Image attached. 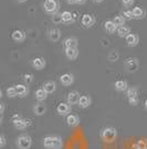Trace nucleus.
<instances>
[{"mask_svg":"<svg viewBox=\"0 0 147 149\" xmlns=\"http://www.w3.org/2000/svg\"><path fill=\"white\" fill-rule=\"evenodd\" d=\"M43 146L47 149H61L63 143L60 137L48 136L43 139Z\"/></svg>","mask_w":147,"mask_h":149,"instance_id":"nucleus-1","label":"nucleus"},{"mask_svg":"<svg viewBox=\"0 0 147 149\" xmlns=\"http://www.w3.org/2000/svg\"><path fill=\"white\" fill-rule=\"evenodd\" d=\"M101 137L106 143H112L116 138V129L113 127H106L101 131Z\"/></svg>","mask_w":147,"mask_h":149,"instance_id":"nucleus-2","label":"nucleus"},{"mask_svg":"<svg viewBox=\"0 0 147 149\" xmlns=\"http://www.w3.org/2000/svg\"><path fill=\"white\" fill-rule=\"evenodd\" d=\"M32 145V139L28 135H20L17 139V146L19 149H29Z\"/></svg>","mask_w":147,"mask_h":149,"instance_id":"nucleus-3","label":"nucleus"},{"mask_svg":"<svg viewBox=\"0 0 147 149\" xmlns=\"http://www.w3.org/2000/svg\"><path fill=\"white\" fill-rule=\"evenodd\" d=\"M44 10L49 15H54L59 10V2L56 0H45L44 1Z\"/></svg>","mask_w":147,"mask_h":149,"instance_id":"nucleus-4","label":"nucleus"},{"mask_svg":"<svg viewBox=\"0 0 147 149\" xmlns=\"http://www.w3.org/2000/svg\"><path fill=\"white\" fill-rule=\"evenodd\" d=\"M124 66H125V68L128 72H135L139 68V62L136 58H127L125 60Z\"/></svg>","mask_w":147,"mask_h":149,"instance_id":"nucleus-5","label":"nucleus"},{"mask_svg":"<svg viewBox=\"0 0 147 149\" xmlns=\"http://www.w3.org/2000/svg\"><path fill=\"white\" fill-rule=\"evenodd\" d=\"M81 22L85 28H90L95 24V18H94V16L90 15V13H85V15L82 16Z\"/></svg>","mask_w":147,"mask_h":149,"instance_id":"nucleus-6","label":"nucleus"},{"mask_svg":"<svg viewBox=\"0 0 147 149\" xmlns=\"http://www.w3.org/2000/svg\"><path fill=\"white\" fill-rule=\"evenodd\" d=\"M125 40H126L127 46H129V47H135V46L138 45L139 37H138V35H136V33H129L128 36L125 38Z\"/></svg>","mask_w":147,"mask_h":149,"instance_id":"nucleus-7","label":"nucleus"},{"mask_svg":"<svg viewBox=\"0 0 147 149\" xmlns=\"http://www.w3.org/2000/svg\"><path fill=\"white\" fill-rule=\"evenodd\" d=\"M80 93L78 91H71L67 95V104L69 105H75V104H79V100H80Z\"/></svg>","mask_w":147,"mask_h":149,"instance_id":"nucleus-8","label":"nucleus"},{"mask_svg":"<svg viewBox=\"0 0 147 149\" xmlns=\"http://www.w3.org/2000/svg\"><path fill=\"white\" fill-rule=\"evenodd\" d=\"M48 37L51 41H59V39L61 38V31L60 29H58V28H53V29H50L49 30V33H48Z\"/></svg>","mask_w":147,"mask_h":149,"instance_id":"nucleus-9","label":"nucleus"},{"mask_svg":"<svg viewBox=\"0 0 147 149\" xmlns=\"http://www.w3.org/2000/svg\"><path fill=\"white\" fill-rule=\"evenodd\" d=\"M56 111L59 115H61V116H65L67 113H70L71 111V107L69 104H64V102H61V104H59V106L56 107Z\"/></svg>","mask_w":147,"mask_h":149,"instance_id":"nucleus-10","label":"nucleus"},{"mask_svg":"<svg viewBox=\"0 0 147 149\" xmlns=\"http://www.w3.org/2000/svg\"><path fill=\"white\" fill-rule=\"evenodd\" d=\"M13 125H14V127H16L17 129L22 130V129H25V128L29 126V120H27V119H23L20 117V118L13 120Z\"/></svg>","mask_w":147,"mask_h":149,"instance_id":"nucleus-11","label":"nucleus"},{"mask_svg":"<svg viewBox=\"0 0 147 149\" xmlns=\"http://www.w3.org/2000/svg\"><path fill=\"white\" fill-rule=\"evenodd\" d=\"M64 48H78V39L75 37H69L63 41Z\"/></svg>","mask_w":147,"mask_h":149,"instance_id":"nucleus-12","label":"nucleus"},{"mask_svg":"<svg viewBox=\"0 0 147 149\" xmlns=\"http://www.w3.org/2000/svg\"><path fill=\"white\" fill-rule=\"evenodd\" d=\"M60 81H61L62 85H64V86H70V85H72L74 81V77L72 74H62L61 77H60Z\"/></svg>","mask_w":147,"mask_h":149,"instance_id":"nucleus-13","label":"nucleus"},{"mask_svg":"<svg viewBox=\"0 0 147 149\" xmlns=\"http://www.w3.org/2000/svg\"><path fill=\"white\" fill-rule=\"evenodd\" d=\"M32 66L33 68H36L37 70H41L45 67V60L41 58V57H38V58H34L32 60Z\"/></svg>","mask_w":147,"mask_h":149,"instance_id":"nucleus-14","label":"nucleus"},{"mask_svg":"<svg viewBox=\"0 0 147 149\" xmlns=\"http://www.w3.org/2000/svg\"><path fill=\"white\" fill-rule=\"evenodd\" d=\"M11 37L16 42H22L25 39V33L22 30H14L11 35Z\"/></svg>","mask_w":147,"mask_h":149,"instance_id":"nucleus-15","label":"nucleus"},{"mask_svg":"<svg viewBox=\"0 0 147 149\" xmlns=\"http://www.w3.org/2000/svg\"><path fill=\"white\" fill-rule=\"evenodd\" d=\"M65 56L70 60H74L79 56V50L78 48H67L65 49Z\"/></svg>","mask_w":147,"mask_h":149,"instance_id":"nucleus-16","label":"nucleus"},{"mask_svg":"<svg viewBox=\"0 0 147 149\" xmlns=\"http://www.w3.org/2000/svg\"><path fill=\"white\" fill-rule=\"evenodd\" d=\"M104 28H105V30L107 31V32H110V33H114L115 31H117V27H116V25L113 22V20H107V21H105Z\"/></svg>","mask_w":147,"mask_h":149,"instance_id":"nucleus-17","label":"nucleus"},{"mask_svg":"<svg viewBox=\"0 0 147 149\" xmlns=\"http://www.w3.org/2000/svg\"><path fill=\"white\" fill-rule=\"evenodd\" d=\"M145 15H146L145 10L141 7H135L133 9V16L135 19H143L145 17Z\"/></svg>","mask_w":147,"mask_h":149,"instance_id":"nucleus-18","label":"nucleus"},{"mask_svg":"<svg viewBox=\"0 0 147 149\" xmlns=\"http://www.w3.org/2000/svg\"><path fill=\"white\" fill-rule=\"evenodd\" d=\"M129 33H131V28L127 27V26H123V27L117 28V35H118V37L126 38Z\"/></svg>","mask_w":147,"mask_h":149,"instance_id":"nucleus-19","label":"nucleus"},{"mask_svg":"<svg viewBox=\"0 0 147 149\" xmlns=\"http://www.w3.org/2000/svg\"><path fill=\"white\" fill-rule=\"evenodd\" d=\"M43 89H44L48 93H52L55 91L56 85H55L54 81H47V82L43 85Z\"/></svg>","mask_w":147,"mask_h":149,"instance_id":"nucleus-20","label":"nucleus"},{"mask_svg":"<svg viewBox=\"0 0 147 149\" xmlns=\"http://www.w3.org/2000/svg\"><path fill=\"white\" fill-rule=\"evenodd\" d=\"M114 87L117 91H125L127 90V82L125 80H117L114 84Z\"/></svg>","mask_w":147,"mask_h":149,"instance_id":"nucleus-21","label":"nucleus"},{"mask_svg":"<svg viewBox=\"0 0 147 149\" xmlns=\"http://www.w3.org/2000/svg\"><path fill=\"white\" fill-rule=\"evenodd\" d=\"M67 123L70 127H74V126H76V125L80 123V119H79L78 116H75V115H69L67 118Z\"/></svg>","mask_w":147,"mask_h":149,"instance_id":"nucleus-22","label":"nucleus"},{"mask_svg":"<svg viewBox=\"0 0 147 149\" xmlns=\"http://www.w3.org/2000/svg\"><path fill=\"white\" fill-rule=\"evenodd\" d=\"M16 89H17V93H18V97H21L23 98L28 95V88L25 85H18L16 86Z\"/></svg>","mask_w":147,"mask_h":149,"instance_id":"nucleus-23","label":"nucleus"},{"mask_svg":"<svg viewBox=\"0 0 147 149\" xmlns=\"http://www.w3.org/2000/svg\"><path fill=\"white\" fill-rule=\"evenodd\" d=\"M90 105H91V98L89 96H81L79 100V106L82 108H87Z\"/></svg>","mask_w":147,"mask_h":149,"instance_id":"nucleus-24","label":"nucleus"},{"mask_svg":"<svg viewBox=\"0 0 147 149\" xmlns=\"http://www.w3.org/2000/svg\"><path fill=\"white\" fill-rule=\"evenodd\" d=\"M33 111H34V113L38 115V116H41V115H43L44 112L47 111V108H45V106L42 105V104H37V105L33 107Z\"/></svg>","mask_w":147,"mask_h":149,"instance_id":"nucleus-25","label":"nucleus"},{"mask_svg":"<svg viewBox=\"0 0 147 149\" xmlns=\"http://www.w3.org/2000/svg\"><path fill=\"white\" fill-rule=\"evenodd\" d=\"M47 95H48V93L43 88H40V89H38L37 91H36V98L39 101H43V100L47 99Z\"/></svg>","mask_w":147,"mask_h":149,"instance_id":"nucleus-26","label":"nucleus"},{"mask_svg":"<svg viewBox=\"0 0 147 149\" xmlns=\"http://www.w3.org/2000/svg\"><path fill=\"white\" fill-rule=\"evenodd\" d=\"M62 19H63V22L70 24V22L73 21V13H71L70 11H63L62 13Z\"/></svg>","mask_w":147,"mask_h":149,"instance_id":"nucleus-27","label":"nucleus"},{"mask_svg":"<svg viewBox=\"0 0 147 149\" xmlns=\"http://www.w3.org/2000/svg\"><path fill=\"white\" fill-rule=\"evenodd\" d=\"M134 149H147L146 139H139L134 143Z\"/></svg>","mask_w":147,"mask_h":149,"instance_id":"nucleus-28","label":"nucleus"},{"mask_svg":"<svg viewBox=\"0 0 147 149\" xmlns=\"http://www.w3.org/2000/svg\"><path fill=\"white\" fill-rule=\"evenodd\" d=\"M126 95H127V98L128 99H131V98H136V97H138V90H137L136 87L128 88Z\"/></svg>","mask_w":147,"mask_h":149,"instance_id":"nucleus-29","label":"nucleus"},{"mask_svg":"<svg viewBox=\"0 0 147 149\" xmlns=\"http://www.w3.org/2000/svg\"><path fill=\"white\" fill-rule=\"evenodd\" d=\"M113 22L116 25L117 28H120V27H123L124 24H125V19L123 16H116L115 18L113 19Z\"/></svg>","mask_w":147,"mask_h":149,"instance_id":"nucleus-30","label":"nucleus"},{"mask_svg":"<svg viewBox=\"0 0 147 149\" xmlns=\"http://www.w3.org/2000/svg\"><path fill=\"white\" fill-rule=\"evenodd\" d=\"M109 60L111 62H115L118 60V58H120V55H118V52H117L116 50H112L110 54H109Z\"/></svg>","mask_w":147,"mask_h":149,"instance_id":"nucleus-31","label":"nucleus"},{"mask_svg":"<svg viewBox=\"0 0 147 149\" xmlns=\"http://www.w3.org/2000/svg\"><path fill=\"white\" fill-rule=\"evenodd\" d=\"M7 96L8 97H10V98H14V97H17L18 96V93H17V89H16V86L14 87H9L7 89Z\"/></svg>","mask_w":147,"mask_h":149,"instance_id":"nucleus-32","label":"nucleus"},{"mask_svg":"<svg viewBox=\"0 0 147 149\" xmlns=\"http://www.w3.org/2000/svg\"><path fill=\"white\" fill-rule=\"evenodd\" d=\"M52 22L55 24V25H59L63 22V19H62V13H54L52 16Z\"/></svg>","mask_w":147,"mask_h":149,"instance_id":"nucleus-33","label":"nucleus"},{"mask_svg":"<svg viewBox=\"0 0 147 149\" xmlns=\"http://www.w3.org/2000/svg\"><path fill=\"white\" fill-rule=\"evenodd\" d=\"M122 16L124 17V19H133L134 18V16H133V11H131V10H124L122 13Z\"/></svg>","mask_w":147,"mask_h":149,"instance_id":"nucleus-34","label":"nucleus"},{"mask_svg":"<svg viewBox=\"0 0 147 149\" xmlns=\"http://www.w3.org/2000/svg\"><path fill=\"white\" fill-rule=\"evenodd\" d=\"M23 80H25V82L27 84V85L31 84V82L33 81V74H25V76H23Z\"/></svg>","mask_w":147,"mask_h":149,"instance_id":"nucleus-35","label":"nucleus"},{"mask_svg":"<svg viewBox=\"0 0 147 149\" xmlns=\"http://www.w3.org/2000/svg\"><path fill=\"white\" fill-rule=\"evenodd\" d=\"M135 0H122V3L124 7H131L133 6Z\"/></svg>","mask_w":147,"mask_h":149,"instance_id":"nucleus-36","label":"nucleus"},{"mask_svg":"<svg viewBox=\"0 0 147 149\" xmlns=\"http://www.w3.org/2000/svg\"><path fill=\"white\" fill-rule=\"evenodd\" d=\"M5 146H6V137H5V135H1L0 136V147L3 148Z\"/></svg>","mask_w":147,"mask_h":149,"instance_id":"nucleus-37","label":"nucleus"},{"mask_svg":"<svg viewBox=\"0 0 147 149\" xmlns=\"http://www.w3.org/2000/svg\"><path fill=\"white\" fill-rule=\"evenodd\" d=\"M128 101L132 106H137V104H138V97H136V98H131V99H128Z\"/></svg>","mask_w":147,"mask_h":149,"instance_id":"nucleus-38","label":"nucleus"},{"mask_svg":"<svg viewBox=\"0 0 147 149\" xmlns=\"http://www.w3.org/2000/svg\"><path fill=\"white\" fill-rule=\"evenodd\" d=\"M75 1H76L78 5H83V3L85 2V0H75Z\"/></svg>","mask_w":147,"mask_h":149,"instance_id":"nucleus-39","label":"nucleus"},{"mask_svg":"<svg viewBox=\"0 0 147 149\" xmlns=\"http://www.w3.org/2000/svg\"><path fill=\"white\" fill-rule=\"evenodd\" d=\"M67 2L69 5H73V3H76V1L75 0H67Z\"/></svg>","mask_w":147,"mask_h":149,"instance_id":"nucleus-40","label":"nucleus"},{"mask_svg":"<svg viewBox=\"0 0 147 149\" xmlns=\"http://www.w3.org/2000/svg\"><path fill=\"white\" fill-rule=\"evenodd\" d=\"M3 110H5V104L1 102V113H3Z\"/></svg>","mask_w":147,"mask_h":149,"instance_id":"nucleus-41","label":"nucleus"},{"mask_svg":"<svg viewBox=\"0 0 147 149\" xmlns=\"http://www.w3.org/2000/svg\"><path fill=\"white\" fill-rule=\"evenodd\" d=\"M144 105H145V109L147 110V99L145 100V102H144Z\"/></svg>","mask_w":147,"mask_h":149,"instance_id":"nucleus-42","label":"nucleus"},{"mask_svg":"<svg viewBox=\"0 0 147 149\" xmlns=\"http://www.w3.org/2000/svg\"><path fill=\"white\" fill-rule=\"evenodd\" d=\"M93 1H94V2H102L103 0H93Z\"/></svg>","mask_w":147,"mask_h":149,"instance_id":"nucleus-43","label":"nucleus"},{"mask_svg":"<svg viewBox=\"0 0 147 149\" xmlns=\"http://www.w3.org/2000/svg\"><path fill=\"white\" fill-rule=\"evenodd\" d=\"M17 1H18V2H25L27 0H17Z\"/></svg>","mask_w":147,"mask_h":149,"instance_id":"nucleus-44","label":"nucleus"}]
</instances>
